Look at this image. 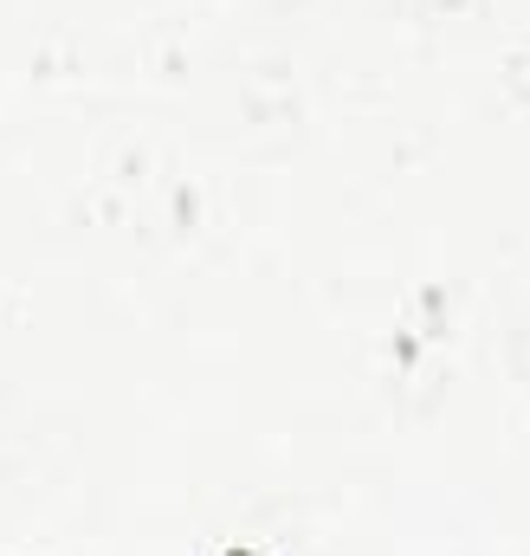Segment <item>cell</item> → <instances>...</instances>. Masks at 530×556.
<instances>
[{"instance_id":"obj_1","label":"cell","mask_w":530,"mask_h":556,"mask_svg":"<svg viewBox=\"0 0 530 556\" xmlns=\"http://www.w3.org/2000/svg\"><path fill=\"white\" fill-rule=\"evenodd\" d=\"M227 556H253V551H227Z\"/></svg>"}]
</instances>
